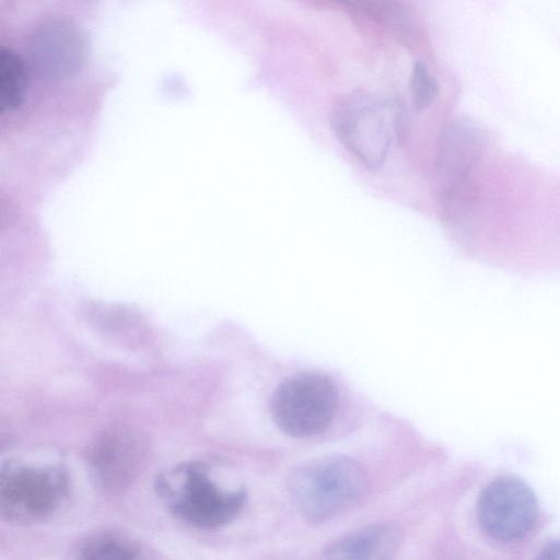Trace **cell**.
I'll return each mask as SVG.
<instances>
[{
	"mask_svg": "<svg viewBox=\"0 0 560 560\" xmlns=\"http://www.w3.org/2000/svg\"><path fill=\"white\" fill-rule=\"evenodd\" d=\"M154 491L173 516L206 530L230 524L246 501L244 489L221 487L202 460H185L165 469L155 478Z\"/></svg>",
	"mask_w": 560,
	"mask_h": 560,
	"instance_id": "cell-1",
	"label": "cell"
},
{
	"mask_svg": "<svg viewBox=\"0 0 560 560\" xmlns=\"http://www.w3.org/2000/svg\"><path fill=\"white\" fill-rule=\"evenodd\" d=\"M336 138L362 165L377 168L404 133L401 106L394 100L363 92L343 95L332 106Z\"/></svg>",
	"mask_w": 560,
	"mask_h": 560,
	"instance_id": "cell-2",
	"label": "cell"
},
{
	"mask_svg": "<svg viewBox=\"0 0 560 560\" xmlns=\"http://www.w3.org/2000/svg\"><path fill=\"white\" fill-rule=\"evenodd\" d=\"M366 485L362 467L340 455L303 463L287 479L293 505L312 523H323L345 512L363 495Z\"/></svg>",
	"mask_w": 560,
	"mask_h": 560,
	"instance_id": "cell-3",
	"label": "cell"
},
{
	"mask_svg": "<svg viewBox=\"0 0 560 560\" xmlns=\"http://www.w3.org/2000/svg\"><path fill=\"white\" fill-rule=\"evenodd\" d=\"M483 132L467 117H458L442 130L434 161L436 197L446 222H458L471 211L478 188L471 173L480 160Z\"/></svg>",
	"mask_w": 560,
	"mask_h": 560,
	"instance_id": "cell-4",
	"label": "cell"
},
{
	"mask_svg": "<svg viewBox=\"0 0 560 560\" xmlns=\"http://www.w3.org/2000/svg\"><path fill=\"white\" fill-rule=\"evenodd\" d=\"M69 494L62 464L39 459H8L0 469V515L10 523L31 525L50 517Z\"/></svg>",
	"mask_w": 560,
	"mask_h": 560,
	"instance_id": "cell-5",
	"label": "cell"
},
{
	"mask_svg": "<svg viewBox=\"0 0 560 560\" xmlns=\"http://www.w3.org/2000/svg\"><path fill=\"white\" fill-rule=\"evenodd\" d=\"M338 404L335 383L319 372H301L284 380L270 400L276 425L294 438L315 435L332 421Z\"/></svg>",
	"mask_w": 560,
	"mask_h": 560,
	"instance_id": "cell-6",
	"label": "cell"
},
{
	"mask_svg": "<svg viewBox=\"0 0 560 560\" xmlns=\"http://www.w3.org/2000/svg\"><path fill=\"white\" fill-rule=\"evenodd\" d=\"M476 515L478 526L488 539L510 546L532 535L538 522L539 506L526 482L515 476L503 475L482 489Z\"/></svg>",
	"mask_w": 560,
	"mask_h": 560,
	"instance_id": "cell-7",
	"label": "cell"
},
{
	"mask_svg": "<svg viewBox=\"0 0 560 560\" xmlns=\"http://www.w3.org/2000/svg\"><path fill=\"white\" fill-rule=\"evenodd\" d=\"M148 454L149 441L142 432L116 427L96 440L89 463L97 483L105 490L117 491L133 481Z\"/></svg>",
	"mask_w": 560,
	"mask_h": 560,
	"instance_id": "cell-8",
	"label": "cell"
},
{
	"mask_svg": "<svg viewBox=\"0 0 560 560\" xmlns=\"http://www.w3.org/2000/svg\"><path fill=\"white\" fill-rule=\"evenodd\" d=\"M31 66L37 74L62 79L75 74L86 58V42L81 31L63 20L39 25L28 42Z\"/></svg>",
	"mask_w": 560,
	"mask_h": 560,
	"instance_id": "cell-9",
	"label": "cell"
},
{
	"mask_svg": "<svg viewBox=\"0 0 560 560\" xmlns=\"http://www.w3.org/2000/svg\"><path fill=\"white\" fill-rule=\"evenodd\" d=\"M400 541L395 526L374 524L337 538L324 555L331 559L385 560L398 551Z\"/></svg>",
	"mask_w": 560,
	"mask_h": 560,
	"instance_id": "cell-10",
	"label": "cell"
},
{
	"mask_svg": "<svg viewBox=\"0 0 560 560\" xmlns=\"http://www.w3.org/2000/svg\"><path fill=\"white\" fill-rule=\"evenodd\" d=\"M78 556L93 560H129L141 557V547L130 538L115 533H97L86 537Z\"/></svg>",
	"mask_w": 560,
	"mask_h": 560,
	"instance_id": "cell-11",
	"label": "cell"
},
{
	"mask_svg": "<svg viewBox=\"0 0 560 560\" xmlns=\"http://www.w3.org/2000/svg\"><path fill=\"white\" fill-rule=\"evenodd\" d=\"M26 89V70L22 58L9 48L0 51V104L2 109H13L23 102Z\"/></svg>",
	"mask_w": 560,
	"mask_h": 560,
	"instance_id": "cell-12",
	"label": "cell"
},
{
	"mask_svg": "<svg viewBox=\"0 0 560 560\" xmlns=\"http://www.w3.org/2000/svg\"><path fill=\"white\" fill-rule=\"evenodd\" d=\"M409 89L412 105L420 112L432 105L439 96V83L422 61H417L410 73Z\"/></svg>",
	"mask_w": 560,
	"mask_h": 560,
	"instance_id": "cell-13",
	"label": "cell"
},
{
	"mask_svg": "<svg viewBox=\"0 0 560 560\" xmlns=\"http://www.w3.org/2000/svg\"><path fill=\"white\" fill-rule=\"evenodd\" d=\"M540 558H556L560 559V540H555L546 545L541 550Z\"/></svg>",
	"mask_w": 560,
	"mask_h": 560,
	"instance_id": "cell-14",
	"label": "cell"
},
{
	"mask_svg": "<svg viewBox=\"0 0 560 560\" xmlns=\"http://www.w3.org/2000/svg\"><path fill=\"white\" fill-rule=\"evenodd\" d=\"M336 2H339V3H342L345 5H350V7H355V8H363L364 10H369L371 11V7L374 9V11L376 12V9L372 5L371 2H369V0H334ZM372 12V11H371Z\"/></svg>",
	"mask_w": 560,
	"mask_h": 560,
	"instance_id": "cell-15",
	"label": "cell"
}]
</instances>
